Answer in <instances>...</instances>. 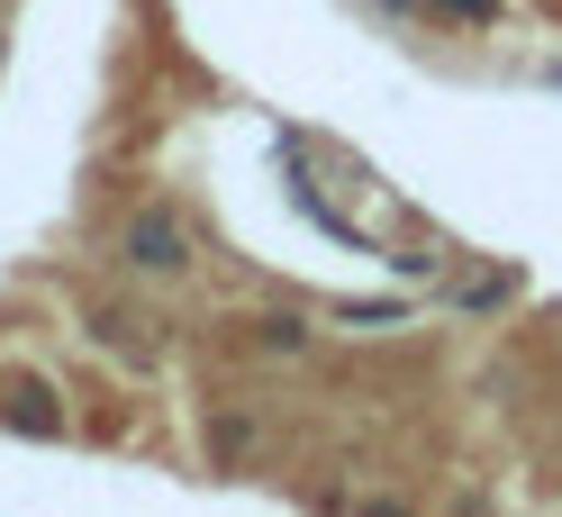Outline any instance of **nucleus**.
I'll list each match as a JSON object with an SVG mask.
<instances>
[{
  "label": "nucleus",
  "mask_w": 562,
  "mask_h": 517,
  "mask_svg": "<svg viewBox=\"0 0 562 517\" xmlns=\"http://www.w3.org/2000/svg\"><path fill=\"white\" fill-rule=\"evenodd\" d=\"M0 400H10V418H19L27 436H64V408H55V391H46V382H10Z\"/></svg>",
  "instance_id": "2"
},
{
  "label": "nucleus",
  "mask_w": 562,
  "mask_h": 517,
  "mask_svg": "<svg viewBox=\"0 0 562 517\" xmlns=\"http://www.w3.org/2000/svg\"><path fill=\"white\" fill-rule=\"evenodd\" d=\"M436 10H445V19H490L499 0H436Z\"/></svg>",
  "instance_id": "4"
},
{
  "label": "nucleus",
  "mask_w": 562,
  "mask_h": 517,
  "mask_svg": "<svg viewBox=\"0 0 562 517\" xmlns=\"http://www.w3.org/2000/svg\"><path fill=\"white\" fill-rule=\"evenodd\" d=\"M127 263H136V272H182V263H191L182 218H172V210H136V218H127Z\"/></svg>",
  "instance_id": "1"
},
{
  "label": "nucleus",
  "mask_w": 562,
  "mask_h": 517,
  "mask_svg": "<svg viewBox=\"0 0 562 517\" xmlns=\"http://www.w3.org/2000/svg\"><path fill=\"white\" fill-rule=\"evenodd\" d=\"M263 345H272V355H300L308 327H300V318H263Z\"/></svg>",
  "instance_id": "3"
}]
</instances>
